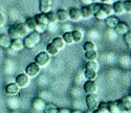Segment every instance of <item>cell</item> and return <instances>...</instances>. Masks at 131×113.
<instances>
[{"label": "cell", "mask_w": 131, "mask_h": 113, "mask_svg": "<svg viewBox=\"0 0 131 113\" xmlns=\"http://www.w3.org/2000/svg\"><path fill=\"white\" fill-rule=\"evenodd\" d=\"M51 43H52L59 50H62V49L64 48V46H65V43H64L62 37H54V38L52 39Z\"/></svg>", "instance_id": "25"}, {"label": "cell", "mask_w": 131, "mask_h": 113, "mask_svg": "<svg viewBox=\"0 0 131 113\" xmlns=\"http://www.w3.org/2000/svg\"><path fill=\"white\" fill-rule=\"evenodd\" d=\"M89 8H90V10H91L92 16H94V15L102 8V3H101V2H93V3H91V4L89 5Z\"/></svg>", "instance_id": "32"}, {"label": "cell", "mask_w": 131, "mask_h": 113, "mask_svg": "<svg viewBox=\"0 0 131 113\" xmlns=\"http://www.w3.org/2000/svg\"><path fill=\"white\" fill-rule=\"evenodd\" d=\"M20 87L16 84V83H8L6 86H5V88H4V91H5V94L7 95V96H16V95H18L19 94V92H20Z\"/></svg>", "instance_id": "6"}, {"label": "cell", "mask_w": 131, "mask_h": 113, "mask_svg": "<svg viewBox=\"0 0 131 113\" xmlns=\"http://www.w3.org/2000/svg\"><path fill=\"white\" fill-rule=\"evenodd\" d=\"M86 113H93V111H92V110H88V111H87Z\"/></svg>", "instance_id": "47"}, {"label": "cell", "mask_w": 131, "mask_h": 113, "mask_svg": "<svg viewBox=\"0 0 131 113\" xmlns=\"http://www.w3.org/2000/svg\"><path fill=\"white\" fill-rule=\"evenodd\" d=\"M68 15H69V19L73 22H78L82 19V15H81V10L78 7H71L68 10Z\"/></svg>", "instance_id": "14"}, {"label": "cell", "mask_w": 131, "mask_h": 113, "mask_svg": "<svg viewBox=\"0 0 131 113\" xmlns=\"http://www.w3.org/2000/svg\"><path fill=\"white\" fill-rule=\"evenodd\" d=\"M15 83L20 87V88H26L29 83H30V77L24 72V73H20L16 76Z\"/></svg>", "instance_id": "5"}, {"label": "cell", "mask_w": 131, "mask_h": 113, "mask_svg": "<svg viewBox=\"0 0 131 113\" xmlns=\"http://www.w3.org/2000/svg\"><path fill=\"white\" fill-rule=\"evenodd\" d=\"M31 106L36 111H43L46 106V103H45V100L41 97H35L31 100Z\"/></svg>", "instance_id": "13"}, {"label": "cell", "mask_w": 131, "mask_h": 113, "mask_svg": "<svg viewBox=\"0 0 131 113\" xmlns=\"http://www.w3.org/2000/svg\"><path fill=\"white\" fill-rule=\"evenodd\" d=\"M46 29H47V26L41 25V24H38V23H37V25H36V27H35L34 30L37 31V32H39V33H43V32L46 31Z\"/></svg>", "instance_id": "37"}, {"label": "cell", "mask_w": 131, "mask_h": 113, "mask_svg": "<svg viewBox=\"0 0 131 113\" xmlns=\"http://www.w3.org/2000/svg\"><path fill=\"white\" fill-rule=\"evenodd\" d=\"M94 17H95L97 20H105V19H106L108 16H107V14L104 12V10L101 8V9L99 10V12H97V13L94 15Z\"/></svg>", "instance_id": "36"}, {"label": "cell", "mask_w": 131, "mask_h": 113, "mask_svg": "<svg viewBox=\"0 0 131 113\" xmlns=\"http://www.w3.org/2000/svg\"><path fill=\"white\" fill-rule=\"evenodd\" d=\"M85 69H89L93 71H99V64L96 61H88L85 65Z\"/></svg>", "instance_id": "28"}, {"label": "cell", "mask_w": 131, "mask_h": 113, "mask_svg": "<svg viewBox=\"0 0 131 113\" xmlns=\"http://www.w3.org/2000/svg\"><path fill=\"white\" fill-rule=\"evenodd\" d=\"M9 48L12 49L13 51H21L24 48V45H23V40L22 39H12L10 41V45H9Z\"/></svg>", "instance_id": "11"}, {"label": "cell", "mask_w": 131, "mask_h": 113, "mask_svg": "<svg viewBox=\"0 0 131 113\" xmlns=\"http://www.w3.org/2000/svg\"><path fill=\"white\" fill-rule=\"evenodd\" d=\"M5 22H6V18H5V16H4V14H3L2 12H0V27L4 26Z\"/></svg>", "instance_id": "40"}, {"label": "cell", "mask_w": 131, "mask_h": 113, "mask_svg": "<svg viewBox=\"0 0 131 113\" xmlns=\"http://www.w3.org/2000/svg\"><path fill=\"white\" fill-rule=\"evenodd\" d=\"M71 111L67 108H59L58 109V113H70Z\"/></svg>", "instance_id": "41"}, {"label": "cell", "mask_w": 131, "mask_h": 113, "mask_svg": "<svg viewBox=\"0 0 131 113\" xmlns=\"http://www.w3.org/2000/svg\"><path fill=\"white\" fill-rule=\"evenodd\" d=\"M70 113H83L82 111H80V110H72Z\"/></svg>", "instance_id": "44"}, {"label": "cell", "mask_w": 131, "mask_h": 113, "mask_svg": "<svg viewBox=\"0 0 131 113\" xmlns=\"http://www.w3.org/2000/svg\"><path fill=\"white\" fill-rule=\"evenodd\" d=\"M40 70H41V67H40L37 63L31 62V63H29V64L26 66L25 73H26L30 78H32V77H36V76L40 73Z\"/></svg>", "instance_id": "4"}, {"label": "cell", "mask_w": 131, "mask_h": 113, "mask_svg": "<svg viewBox=\"0 0 131 113\" xmlns=\"http://www.w3.org/2000/svg\"><path fill=\"white\" fill-rule=\"evenodd\" d=\"M124 42L126 43V45H128V44L131 43V31L130 30L124 35Z\"/></svg>", "instance_id": "39"}, {"label": "cell", "mask_w": 131, "mask_h": 113, "mask_svg": "<svg viewBox=\"0 0 131 113\" xmlns=\"http://www.w3.org/2000/svg\"><path fill=\"white\" fill-rule=\"evenodd\" d=\"M35 19H36V22H37L38 24L45 25V26H48V25H49L47 16H46V14H44V13H40V14L36 15V16H35Z\"/></svg>", "instance_id": "19"}, {"label": "cell", "mask_w": 131, "mask_h": 113, "mask_svg": "<svg viewBox=\"0 0 131 113\" xmlns=\"http://www.w3.org/2000/svg\"><path fill=\"white\" fill-rule=\"evenodd\" d=\"M10 37L7 35V33H0V47L7 49L9 48V45H10Z\"/></svg>", "instance_id": "16"}, {"label": "cell", "mask_w": 131, "mask_h": 113, "mask_svg": "<svg viewBox=\"0 0 131 113\" xmlns=\"http://www.w3.org/2000/svg\"><path fill=\"white\" fill-rule=\"evenodd\" d=\"M0 33H1V31H0Z\"/></svg>", "instance_id": "50"}, {"label": "cell", "mask_w": 131, "mask_h": 113, "mask_svg": "<svg viewBox=\"0 0 131 113\" xmlns=\"http://www.w3.org/2000/svg\"><path fill=\"white\" fill-rule=\"evenodd\" d=\"M127 47H128V49H129V50H131V43L127 45Z\"/></svg>", "instance_id": "46"}, {"label": "cell", "mask_w": 131, "mask_h": 113, "mask_svg": "<svg viewBox=\"0 0 131 113\" xmlns=\"http://www.w3.org/2000/svg\"><path fill=\"white\" fill-rule=\"evenodd\" d=\"M129 93H130V95H131V87H130V89H129Z\"/></svg>", "instance_id": "48"}, {"label": "cell", "mask_w": 131, "mask_h": 113, "mask_svg": "<svg viewBox=\"0 0 131 113\" xmlns=\"http://www.w3.org/2000/svg\"><path fill=\"white\" fill-rule=\"evenodd\" d=\"M24 23L26 24V26L28 27V29H29L30 31L34 30L35 27H36V25H37V22H36L35 17H28V18H26V20H25Z\"/></svg>", "instance_id": "27"}, {"label": "cell", "mask_w": 131, "mask_h": 113, "mask_svg": "<svg viewBox=\"0 0 131 113\" xmlns=\"http://www.w3.org/2000/svg\"><path fill=\"white\" fill-rule=\"evenodd\" d=\"M106 105L110 113H124L121 106H119L118 100H110L108 103H106Z\"/></svg>", "instance_id": "10"}, {"label": "cell", "mask_w": 131, "mask_h": 113, "mask_svg": "<svg viewBox=\"0 0 131 113\" xmlns=\"http://www.w3.org/2000/svg\"><path fill=\"white\" fill-rule=\"evenodd\" d=\"M82 3H84V5H90L92 2H91V0H81Z\"/></svg>", "instance_id": "43"}, {"label": "cell", "mask_w": 131, "mask_h": 113, "mask_svg": "<svg viewBox=\"0 0 131 113\" xmlns=\"http://www.w3.org/2000/svg\"><path fill=\"white\" fill-rule=\"evenodd\" d=\"M72 32V37H73V42L74 43H80L84 39V32L81 29H74L71 30Z\"/></svg>", "instance_id": "21"}, {"label": "cell", "mask_w": 131, "mask_h": 113, "mask_svg": "<svg viewBox=\"0 0 131 113\" xmlns=\"http://www.w3.org/2000/svg\"><path fill=\"white\" fill-rule=\"evenodd\" d=\"M86 106H87V109L88 110H95L97 108V106L100 105V97L99 95L95 94H87L86 96Z\"/></svg>", "instance_id": "3"}, {"label": "cell", "mask_w": 131, "mask_h": 113, "mask_svg": "<svg viewBox=\"0 0 131 113\" xmlns=\"http://www.w3.org/2000/svg\"><path fill=\"white\" fill-rule=\"evenodd\" d=\"M116 1H118V0H101L102 3H106V4H113Z\"/></svg>", "instance_id": "42"}, {"label": "cell", "mask_w": 131, "mask_h": 113, "mask_svg": "<svg viewBox=\"0 0 131 113\" xmlns=\"http://www.w3.org/2000/svg\"><path fill=\"white\" fill-rule=\"evenodd\" d=\"M52 7V0H40L39 1V9L40 13H48Z\"/></svg>", "instance_id": "12"}, {"label": "cell", "mask_w": 131, "mask_h": 113, "mask_svg": "<svg viewBox=\"0 0 131 113\" xmlns=\"http://www.w3.org/2000/svg\"><path fill=\"white\" fill-rule=\"evenodd\" d=\"M57 19L58 22H61V23H66V22L69 20V15H68V10L60 8L57 10Z\"/></svg>", "instance_id": "15"}, {"label": "cell", "mask_w": 131, "mask_h": 113, "mask_svg": "<svg viewBox=\"0 0 131 113\" xmlns=\"http://www.w3.org/2000/svg\"><path fill=\"white\" fill-rule=\"evenodd\" d=\"M84 76L86 80H89V81H95V78L97 76V72L93 71V70H89V69H85L84 71Z\"/></svg>", "instance_id": "26"}, {"label": "cell", "mask_w": 131, "mask_h": 113, "mask_svg": "<svg viewBox=\"0 0 131 113\" xmlns=\"http://www.w3.org/2000/svg\"><path fill=\"white\" fill-rule=\"evenodd\" d=\"M46 16H47V19H48L49 24H56L57 22H58L56 12H52V10H49L48 13H46Z\"/></svg>", "instance_id": "30"}, {"label": "cell", "mask_w": 131, "mask_h": 113, "mask_svg": "<svg viewBox=\"0 0 131 113\" xmlns=\"http://www.w3.org/2000/svg\"><path fill=\"white\" fill-rule=\"evenodd\" d=\"M101 3H102V2H101ZM102 9L107 14V16H112V15H113V7H112V4L102 3Z\"/></svg>", "instance_id": "34"}, {"label": "cell", "mask_w": 131, "mask_h": 113, "mask_svg": "<svg viewBox=\"0 0 131 113\" xmlns=\"http://www.w3.org/2000/svg\"><path fill=\"white\" fill-rule=\"evenodd\" d=\"M62 39L64 41V43L66 44V45H71L73 44V37H72V32L71 31H65L63 32V35H62Z\"/></svg>", "instance_id": "22"}, {"label": "cell", "mask_w": 131, "mask_h": 113, "mask_svg": "<svg viewBox=\"0 0 131 113\" xmlns=\"http://www.w3.org/2000/svg\"><path fill=\"white\" fill-rule=\"evenodd\" d=\"M17 24V28H18V31H19V35L21 37V39H23L25 36H27L29 33V29L28 27L26 26L25 23H16Z\"/></svg>", "instance_id": "20"}, {"label": "cell", "mask_w": 131, "mask_h": 113, "mask_svg": "<svg viewBox=\"0 0 131 113\" xmlns=\"http://www.w3.org/2000/svg\"><path fill=\"white\" fill-rule=\"evenodd\" d=\"M12 113H19V112H17V111H14V112H12Z\"/></svg>", "instance_id": "49"}, {"label": "cell", "mask_w": 131, "mask_h": 113, "mask_svg": "<svg viewBox=\"0 0 131 113\" xmlns=\"http://www.w3.org/2000/svg\"><path fill=\"white\" fill-rule=\"evenodd\" d=\"M81 10V15H82V18L83 19H89L92 17V14H91V10L89 8V5H84L80 8Z\"/></svg>", "instance_id": "24"}, {"label": "cell", "mask_w": 131, "mask_h": 113, "mask_svg": "<svg viewBox=\"0 0 131 113\" xmlns=\"http://www.w3.org/2000/svg\"><path fill=\"white\" fill-rule=\"evenodd\" d=\"M113 29L116 32V35H121V36H124L125 33H127L130 30L129 25L126 22H123V21H118V23L116 24V26Z\"/></svg>", "instance_id": "9"}, {"label": "cell", "mask_w": 131, "mask_h": 113, "mask_svg": "<svg viewBox=\"0 0 131 113\" xmlns=\"http://www.w3.org/2000/svg\"><path fill=\"white\" fill-rule=\"evenodd\" d=\"M118 103L124 113L131 112V95H126L122 97L121 99H118Z\"/></svg>", "instance_id": "7"}, {"label": "cell", "mask_w": 131, "mask_h": 113, "mask_svg": "<svg viewBox=\"0 0 131 113\" xmlns=\"http://www.w3.org/2000/svg\"><path fill=\"white\" fill-rule=\"evenodd\" d=\"M58 107L54 104H46L43 112L44 113H58Z\"/></svg>", "instance_id": "31"}, {"label": "cell", "mask_w": 131, "mask_h": 113, "mask_svg": "<svg viewBox=\"0 0 131 113\" xmlns=\"http://www.w3.org/2000/svg\"><path fill=\"white\" fill-rule=\"evenodd\" d=\"M22 40H23L24 48L31 49V48H34L36 45L40 42V40H41V33H39V32H37L35 30H31V31H29L28 35L25 36Z\"/></svg>", "instance_id": "1"}, {"label": "cell", "mask_w": 131, "mask_h": 113, "mask_svg": "<svg viewBox=\"0 0 131 113\" xmlns=\"http://www.w3.org/2000/svg\"><path fill=\"white\" fill-rule=\"evenodd\" d=\"M112 7H113V14L115 15H123L125 12V8H124V4L122 1H116L112 4Z\"/></svg>", "instance_id": "18"}, {"label": "cell", "mask_w": 131, "mask_h": 113, "mask_svg": "<svg viewBox=\"0 0 131 113\" xmlns=\"http://www.w3.org/2000/svg\"><path fill=\"white\" fill-rule=\"evenodd\" d=\"M91 2H101V0H91Z\"/></svg>", "instance_id": "45"}, {"label": "cell", "mask_w": 131, "mask_h": 113, "mask_svg": "<svg viewBox=\"0 0 131 113\" xmlns=\"http://www.w3.org/2000/svg\"><path fill=\"white\" fill-rule=\"evenodd\" d=\"M93 113H110L107 108L106 103H100V105L97 106L95 110H93Z\"/></svg>", "instance_id": "33"}, {"label": "cell", "mask_w": 131, "mask_h": 113, "mask_svg": "<svg viewBox=\"0 0 131 113\" xmlns=\"http://www.w3.org/2000/svg\"><path fill=\"white\" fill-rule=\"evenodd\" d=\"M124 4V8L126 13H131V0H125L123 2Z\"/></svg>", "instance_id": "38"}, {"label": "cell", "mask_w": 131, "mask_h": 113, "mask_svg": "<svg viewBox=\"0 0 131 113\" xmlns=\"http://www.w3.org/2000/svg\"><path fill=\"white\" fill-rule=\"evenodd\" d=\"M84 91L86 94H95L97 92V85L94 81L87 80L84 84Z\"/></svg>", "instance_id": "8"}, {"label": "cell", "mask_w": 131, "mask_h": 113, "mask_svg": "<svg viewBox=\"0 0 131 113\" xmlns=\"http://www.w3.org/2000/svg\"><path fill=\"white\" fill-rule=\"evenodd\" d=\"M85 59L87 61H96V59H97V51L96 50L85 51Z\"/></svg>", "instance_id": "29"}, {"label": "cell", "mask_w": 131, "mask_h": 113, "mask_svg": "<svg viewBox=\"0 0 131 113\" xmlns=\"http://www.w3.org/2000/svg\"><path fill=\"white\" fill-rule=\"evenodd\" d=\"M83 49H84V51H92V50H96V46L93 42L88 41L83 45Z\"/></svg>", "instance_id": "35"}, {"label": "cell", "mask_w": 131, "mask_h": 113, "mask_svg": "<svg viewBox=\"0 0 131 113\" xmlns=\"http://www.w3.org/2000/svg\"><path fill=\"white\" fill-rule=\"evenodd\" d=\"M50 59L51 56L46 51H41L35 56V63H37L42 68V67H45L50 63Z\"/></svg>", "instance_id": "2"}, {"label": "cell", "mask_w": 131, "mask_h": 113, "mask_svg": "<svg viewBox=\"0 0 131 113\" xmlns=\"http://www.w3.org/2000/svg\"><path fill=\"white\" fill-rule=\"evenodd\" d=\"M46 52H47L50 56H54V55H57V54L60 52V50L50 42V43H48V44L46 45Z\"/></svg>", "instance_id": "23"}, {"label": "cell", "mask_w": 131, "mask_h": 113, "mask_svg": "<svg viewBox=\"0 0 131 113\" xmlns=\"http://www.w3.org/2000/svg\"><path fill=\"white\" fill-rule=\"evenodd\" d=\"M118 19H117V17H115V16H108L106 19H105V23H106V25H107V27L108 28H110V29H113L115 26H116V24L118 23Z\"/></svg>", "instance_id": "17"}]
</instances>
